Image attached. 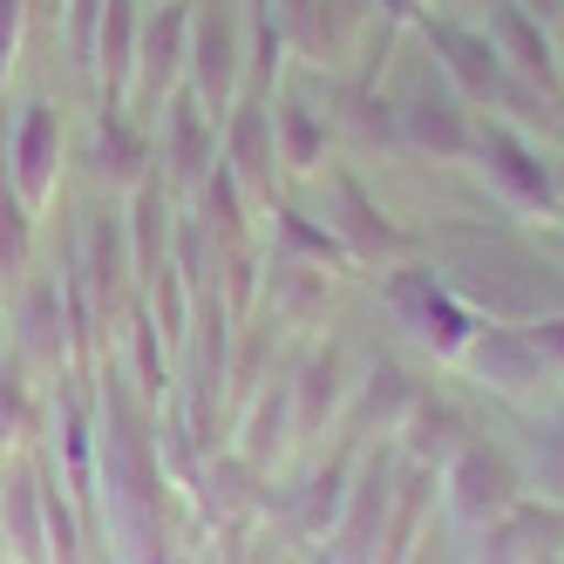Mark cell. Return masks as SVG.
Returning a JSON list of instances; mask_svg holds the SVG:
<instances>
[{
	"label": "cell",
	"instance_id": "cell-23",
	"mask_svg": "<svg viewBox=\"0 0 564 564\" xmlns=\"http://www.w3.org/2000/svg\"><path fill=\"white\" fill-rule=\"evenodd\" d=\"M334 205H340V212H334V225H327V231L340 238L347 252H360V259H381V252H394V246H401V238H394V225L375 212V197L360 191L354 177H334Z\"/></svg>",
	"mask_w": 564,
	"mask_h": 564
},
{
	"label": "cell",
	"instance_id": "cell-35",
	"mask_svg": "<svg viewBox=\"0 0 564 564\" xmlns=\"http://www.w3.org/2000/svg\"><path fill=\"white\" fill-rule=\"evenodd\" d=\"M538 482L551 497H564V409L538 429Z\"/></svg>",
	"mask_w": 564,
	"mask_h": 564
},
{
	"label": "cell",
	"instance_id": "cell-6",
	"mask_svg": "<svg viewBox=\"0 0 564 564\" xmlns=\"http://www.w3.org/2000/svg\"><path fill=\"white\" fill-rule=\"evenodd\" d=\"M388 300L401 306V319L429 340V347H442V354H463L469 347V334H476V319H469V306L456 300V286H442L435 272H401L394 286H388Z\"/></svg>",
	"mask_w": 564,
	"mask_h": 564
},
{
	"label": "cell",
	"instance_id": "cell-39",
	"mask_svg": "<svg viewBox=\"0 0 564 564\" xmlns=\"http://www.w3.org/2000/svg\"><path fill=\"white\" fill-rule=\"evenodd\" d=\"M0 564H8V544H0Z\"/></svg>",
	"mask_w": 564,
	"mask_h": 564
},
{
	"label": "cell",
	"instance_id": "cell-29",
	"mask_svg": "<svg viewBox=\"0 0 564 564\" xmlns=\"http://www.w3.org/2000/svg\"><path fill=\"white\" fill-rule=\"evenodd\" d=\"M422 388L409 381V368H394V360H375L368 381H360V422H394V415H409V401Z\"/></svg>",
	"mask_w": 564,
	"mask_h": 564
},
{
	"label": "cell",
	"instance_id": "cell-8",
	"mask_svg": "<svg viewBox=\"0 0 564 564\" xmlns=\"http://www.w3.org/2000/svg\"><path fill=\"white\" fill-rule=\"evenodd\" d=\"M429 48L442 55V68L456 75V89L469 102H503V96H517V83L503 75V55H497L490 34L456 28V21H429Z\"/></svg>",
	"mask_w": 564,
	"mask_h": 564
},
{
	"label": "cell",
	"instance_id": "cell-36",
	"mask_svg": "<svg viewBox=\"0 0 564 564\" xmlns=\"http://www.w3.org/2000/svg\"><path fill=\"white\" fill-rule=\"evenodd\" d=\"M21 28H28V0H0V83L21 55Z\"/></svg>",
	"mask_w": 564,
	"mask_h": 564
},
{
	"label": "cell",
	"instance_id": "cell-24",
	"mask_svg": "<svg viewBox=\"0 0 564 564\" xmlns=\"http://www.w3.org/2000/svg\"><path fill=\"white\" fill-rule=\"evenodd\" d=\"M272 143H279V164L286 171H319L327 164V116L300 96H279L272 102Z\"/></svg>",
	"mask_w": 564,
	"mask_h": 564
},
{
	"label": "cell",
	"instance_id": "cell-20",
	"mask_svg": "<svg viewBox=\"0 0 564 564\" xmlns=\"http://www.w3.org/2000/svg\"><path fill=\"white\" fill-rule=\"evenodd\" d=\"M225 164L238 184H272L279 164V143H272V109L265 102H238L231 123H225Z\"/></svg>",
	"mask_w": 564,
	"mask_h": 564
},
{
	"label": "cell",
	"instance_id": "cell-5",
	"mask_svg": "<svg viewBox=\"0 0 564 564\" xmlns=\"http://www.w3.org/2000/svg\"><path fill=\"white\" fill-rule=\"evenodd\" d=\"M68 265L83 272V286H89V300H96V313L109 319L116 313V300H123V286H130V231H123V218L116 212H83V225H75V252H68Z\"/></svg>",
	"mask_w": 564,
	"mask_h": 564
},
{
	"label": "cell",
	"instance_id": "cell-34",
	"mask_svg": "<svg viewBox=\"0 0 564 564\" xmlns=\"http://www.w3.org/2000/svg\"><path fill=\"white\" fill-rule=\"evenodd\" d=\"M246 490H252V463L246 456H225V463L205 469V510L212 517H231L238 503H246Z\"/></svg>",
	"mask_w": 564,
	"mask_h": 564
},
{
	"label": "cell",
	"instance_id": "cell-31",
	"mask_svg": "<svg viewBox=\"0 0 564 564\" xmlns=\"http://www.w3.org/2000/svg\"><path fill=\"white\" fill-rule=\"evenodd\" d=\"M340 354H313L306 360V375H300V388H293V415L306 422V429H319V422H327V409H334V401H340Z\"/></svg>",
	"mask_w": 564,
	"mask_h": 564
},
{
	"label": "cell",
	"instance_id": "cell-11",
	"mask_svg": "<svg viewBox=\"0 0 564 564\" xmlns=\"http://www.w3.org/2000/svg\"><path fill=\"white\" fill-rule=\"evenodd\" d=\"M212 164H218L212 109L197 102V89H171L164 96V177L171 184H205Z\"/></svg>",
	"mask_w": 564,
	"mask_h": 564
},
{
	"label": "cell",
	"instance_id": "cell-33",
	"mask_svg": "<svg viewBox=\"0 0 564 564\" xmlns=\"http://www.w3.org/2000/svg\"><path fill=\"white\" fill-rule=\"evenodd\" d=\"M150 279V313H156V327L164 334H191L184 319H191V300H184V265H156V272H143Z\"/></svg>",
	"mask_w": 564,
	"mask_h": 564
},
{
	"label": "cell",
	"instance_id": "cell-18",
	"mask_svg": "<svg viewBox=\"0 0 564 564\" xmlns=\"http://www.w3.org/2000/svg\"><path fill=\"white\" fill-rule=\"evenodd\" d=\"M490 42H497V55L523 75V83L557 89V55H551L544 21H538L531 8H517V0H497V8H490Z\"/></svg>",
	"mask_w": 564,
	"mask_h": 564
},
{
	"label": "cell",
	"instance_id": "cell-13",
	"mask_svg": "<svg viewBox=\"0 0 564 564\" xmlns=\"http://www.w3.org/2000/svg\"><path fill=\"white\" fill-rule=\"evenodd\" d=\"M0 544L14 564H48V517H42V463L0 469Z\"/></svg>",
	"mask_w": 564,
	"mask_h": 564
},
{
	"label": "cell",
	"instance_id": "cell-14",
	"mask_svg": "<svg viewBox=\"0 0 564 564\" xmlns=\"http://www.w3.org/2000/svg\"><path fill=\"white\" fill-rule=\"evenodd\" d=\"M388 503H394V476L388 463H368L360 469V482L347 490L340 503V523H334V564H368L375 557V538H381V523H388Z\"/></svg>",
	"mask_w": 564,
	"mask_h": 564
},
{
	"label": "cell",
	"instance_id": "cell-4",
	"mask_svg": "<svg viewBox=\"0 0 564 564\" xmlns=\"http://www.w3.org/2000/svg\"><path fill=\"white\" fill-rule=\"evenodd\" d=\"M14 354L21 368L34 375H62L75 360V340H68V306H62V279L34 272L21 286V306H14Z\"/></svg>",
	"mask_w": 564,
	"mask_h": 564
},
{
	"label": "cell",
	"instance_id": "cell-38",
	"mask_svg": "<svg viewBox=\"0 0 564 564\" xmlns=\"http://www.w3.org/2000/svg\"><path fill=\"white\" fill-rule=\"evenodd\" d=\"M517 8H531V14H538V21H551V14H557V8H564V0H517Z\"/></svg>",
	"mask_w": 564,
	"mask_h": 564
},
{
	"label": "cell",
	"instance_id": "cell-26",
	"mask_svg": "<svg viewBox=\"0 0 564 564\" xmlns=\"http://www.w3.org/2000/svg\"><path fill=\"white\" fill-rule=\"evenodd\" d=\"M340 503H347V463L313 469V476H306V490H300V497H293V510H286L293 538H327L334 523H340Z\"/></svg>",
	"mask_w": 564,
	"mask_h": 564
},
{
	"label": "cell",
	"instance_id": "cell-22",
	"mask_svg": "<svg viewBox=\"0 0 564 564\" xmlns=\"http://www.w3.org/2000/svg\"><path fill=\"white\" fill-rule=\"evenodd\" d=\"M137 34H143V8L137 0H102V21H96V55L89 75H102L109 96L137 75Z\"/></svg>",
	"mask_w": 564,
	"mask_h": 564
},
{
	"label": "cell",
	"instance_id": "cell-37",
	"mask_svg": "<svg viewBox=\"0 0 564 564\" xmlns=\"http://www.w3.org/2000/svg\"><path fill=\"white\" fill-rule=\"evenodd\" d=\"M279 21H286V34H300V42H319V34H327L319 0H279Z\"/></svg>",
	"mask_w": 564,
	"mask_h": 564
},
{
	"label": "cell",
	"instance_id": "cell-7",
	"mask_svg": "<svg viewBox=\"0 0 564 564\" xmlns=\"http://www.w3.org/2000/svg\"><path fill=\"white\" fill-rule=\"evenodd\" d=\"M517 463L503 449H490V442H469V449L449 463V503L463 523H497L510 503H517Z\"/></svg>",
	"mask_w": 564,
	"mask_h": 564
},
{
	"label": "cell",
	"instance_id": "cell-12",
	"mask_svg": "<svg viewBox=\"0 0 564 564\" xmlns=\"http://www.w3.org/2000/svg\"><path fill=\"white\" fill-rule=\"evenodd\" d=\"M191 68V0H164V8L143 14V34H137V83L143 96L164 102L177 89V75Z\"/></svg>",
	"mask_w": 564,
	"mask_h": 564
},
{
	"label": "cell",
	"instance_id": "cell-10",
	"mask_svg": "<svg viewBox=\"0 0 564 564\" xmlns=\"http://www.w3.org/2000/svg\"><path fill=\"white\" fill-rule=\"evenodd\" d=\"M83 164H89L102 184H116V191H137V184L150 177V137L123 116V102H116V96H102L96 116H89V150H83Z\"/></svg>",
	"mask_w": 564,
	"mask_h": 564
},
{
	"label": "cell",
	"instance_id": "cell-3",
	"mask_svg": "<svg viewBox=\"0 0 564 564\" xmlns=\"http://www.w3.org/2000/svg\"><path fill=\"white\" fill-rule=\"evenodd\" d=\"M8 184L21 191L28 212H48L55 205V171H62V116L55 102H21L14 123H8Z\"/></svg>",
	"mask_w": 564,
	"mask_h": 564
},
{
	"label": "cell",
	"instance_id": "cell-28",
	"mask_svg": "<svg viewBox=\"0 0 564 564\" xmlns=\"http://www.w3.org/2000/svg\"><path fill=\"white\" fill-rule=\"evenodd\" d=\"M34 259V212L21 205V191L0 171V279H21Z\"/></svg>",
	"mask_w": 564,
	"mask_h": 564
},
{
	"label": "cell",
	"instance_id": "cell-21",
	"mask_svg": "<svg viewBox=\"0 0 564 564\" xmlns=\"http://www.w3.org/2000/svg\"><path fill=\"white\" fill-rule=\"evenodd\" d=\"M557 544H564V517H557V510L510 503V510L490 523V564H531V557H551Z\"/></svg>",
	"mask_w": 564,
	"mask_h": 564
},
{
	"label": "cell",
	"instance_id": "cell-1",
	"mask_svg": "<svg viewBox=\"0 0 564 564\" xmlns=\"http://www.w3.org/2000/svg\"><path fill=\"white\" fill-rule=\"evenodd\" d=\"M96 497L109 510V531L123 564H171V523H164V442H156L150 401L130 375H102L96 388Z\"/></svg>",
	"mask_w": 564,
	"mask_h": 564
},
{
	"label": "cell",
	"instance_id": "cell-15",
	"mask_svg": "<svg viewBox=\"0 0 564 564\" xmlns=\"http://www.w3.org/2000/svg\"><path fill=\"white\" fill-rule=\"evenodd\" d=\"M401 143L456 164V156H469V143H476V123H469V109L449 89H422V96L401 102Z\"/></svg>",
	"mask_w": 564,
	"mask_h": 564
},
{
	"label": "cell",
	"instance_id": "cell-16",
	"mask_svg": "<svg viewBox=\"0 0 564 564\" xmlns=\"http://www.w3.org/2000/svg\"><path fill=\"white\" fill-rule=\"evenodd\" d=\"M55 449H62V490L75 497V510L96 503V409L83 388H62L55 401Z\"/></svg>",
	"mask_w": 564,
	"mask_h": 564
},
{
	"label": "cell",
	"instance_id": "cell-27",
	"mask_svg": "<svg viewBox=\"0 0 564 564\" xmlns=\"http://www.w3.org/2000/svg\"><path fill=\"white\" fill-rule=\"evenodd\" d=\"M272 259H286V265H334V259H347V246L327 225H313L306 212H279L272 218Z\"/></svg>",
	"mask_w": 564,
	"mask_h": 564
},
{
	"label": "cell",
	"instance_id": "cell-19",
	"mask_svg": "<svg viewBox=\"0 0 564 564\" xmlns=\"http://www.w3.org/2000/svg\"><path fill=\"white\" fill-rule=\"evenodd\" d=\"M409 456L422 463V469H435V463H456L463 449H469V415L456 409V401H442V394H415L409 401Z\"/></svg>",
	"mask_w": 564,
	"mask_h": 564
},
{
	"label": "cell",
	"instance_id": "cell-30",
	"mask_svg": "<svg viewBox=\"0 0 564 564\" xmlns=\"http://www.w3.org/2000/svg\"><path fill=\"white\" fill-rule=\"evenodd\" d=\"M34 429V394H28V368H21V354L0 360V456L21 449Z\"/></svg>",
	"mask_w": 564,
	"mask_h": 564
},
{
	"label": "cell",
	"instance_id": "cell-9",
	"mask_svg": "<svg viewBox=\"0 0 564 564\" xmlns=\"http://www.w3.org/2000/svg\"><path fill=\"white\" fill-rule=\"evenodd\" d=\"M238 14L218 8V0H205V8H191V89L197 102H225L231 83H238Z\"/></svg>",
	"mask_w": 564,
	"mask_h": 564
},
{
	"label": "cell",
	"instance_id": "cell-40",
	"mask_svg": "<svg viewBox=\"0 0 564 564\" xmlns=\"http://www.w3.org/2000/svg\"><path fill=\"white\" fill-rule=\"evenodd\" d=\"M557 191H564V184H557Z\"/></svg>",
	"mask_w": 564,
	"mask_h": 564
},
{
	"label": "cell",
	"instance_id": "cell-25",
	"mask_svg": "<svg viewBox=\"0 0 564 564\" xmlns=\"http://www.w3.org/2000/svg\"><path fill=\"white\" fill-rule=\"evenodd\" d=\"M164 218H171V212H164V184L143 177V184L130 191V218H123V231H130V265H137V272H156V265H164V238H171Z\"/></svg>",
	"mask_w": 564,
	"mask_h": 564
},
{
	"label": "cell",
	"instance_id": "cell-2",
	"mask_svg": "<svg viewBox=\"0 0 564 564\" xmlns=\"http://www.w3.org/2000/svg\"><path fill=\"white\" fill-rule=\"evenodd\" d=\"M469 156H476L482 177H490L517 212H557V205H564L557 171H551L544 156L523 143L510 123H482V130H476V143H469Z\"/></svg>",
	"mask_w": 564,
	"mask_h": 564
},
{
	"label": "cell",
	"instance_id": "cell-32",
	"mask_svg": "<svg viewBox=\"0 0 564 564\" xmlns=\"http://www.w3.org/2000/svg\"><path fill=\"white\" fill-rule=\"evenodd\" d=\"M130 360H137L143 401L164 394V327H156V313H137V319H130Z\"/></svg>",
	"mask_w": 564,
	"mask_h": 564
},
{
	"label": "cell",
	"instance_id": "cell-17",
	"mask_svg": "<svg viewBox=\"0 0 564 564\" xmlns=\"http://www.w3.org/2000/svg\"><path fill=\"white\" fill-rule=\"evenodd\" d=\"M463 360L476 368L482 388H503V394H523V388L544 381V360H538V347H531L523 327H476Z\"/></svg>",
	"mask_w": 564,
	"mask_h": 564
}]
</instances>
